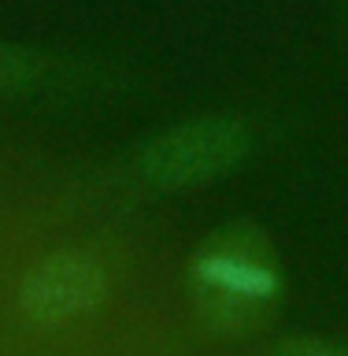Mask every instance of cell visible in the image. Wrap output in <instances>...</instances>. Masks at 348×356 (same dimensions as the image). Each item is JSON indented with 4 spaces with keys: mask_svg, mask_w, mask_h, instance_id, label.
Returning <instances> with one entry per match:
<instances>
[{
    "mask_svg": "<svg viewBox=\"0 0 348 356\" xmlns=\"http://www.w3.org/2000/svg\"><path fill=\"white\" fill-rule=\"evenodd\" d=\"M285 271L271 234L252 219L211 230L189 260L193 312L215 334H252L278 312Z\"/></svg>",
    "mask_w": 348,
    "mask_h": 356,
    "instance_id": "cell-1",
    "label": "cell"
},
{
    "mask_svg": "<svg viewBox=\"0 0 348 356\" xmlns=\"http://www.w3.org/2000/svg\"><path fill=\"white\" fill-rule=\"evenodd\" d=\"M252 145V127L241 115H197L144 141L133 167L144 186L189 189L215 182L245 163Z\"/></svg>",
    "mask_w": 348,
    "mask_h": 356,
    "instance_id": "cell-2",
    "label": "cell"
},
{
    "mask_svg": "<svg viewBox=\"0 0 348 356\" xmlns=\"http://www.w3.org/2000/svg\"><path fill=\"white\" fill-rule=\"evenodd\" d=\"M108 275L100 260H93L89 252L63 249L52 252L26 275V282L19 289L22 312L41 323V327H60L71 323L85 312H93L104 300Z\"/></svg>",
    "mask_w": 348,
    "mask_h": 356,
    "instance_id": "cell-3",
    "label": "cell"
},
{
    "mask_svg": "<svg viewBox=\"0 0 348 356\" xmlns=\"http://www.w3.org/2000/svg\"><path fill=\"white\" fill-rule=\"evenodd\" d=\"M52 74H56V63L49 56L0 41V97H26L33 89L49 86Z\"/></svg>",
    "mask_w": 348,
    "mask_h": 356,
    "instance_id": "cell-4",
    "label": "cell"
},
{
    "mask_svg": "<svg viewBox=\"0 0 348 356\" xmlns=\"http://www.w3.org/2000/svg\"><path fill=\"white\" fill-rule=\"evenodd\" d=\"M274 356H348V345L322 341V338H293V341L278 345Z\"/></svg>",
    "mask_w": 348,
    "mask_h": 356,
    "instance_id": "cell-5",
    "label": "cell"
}]
</instances>
